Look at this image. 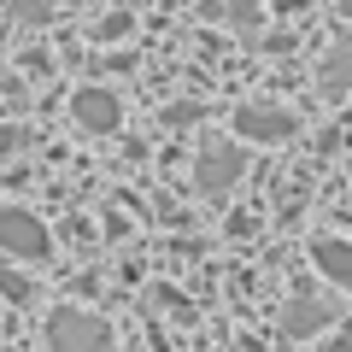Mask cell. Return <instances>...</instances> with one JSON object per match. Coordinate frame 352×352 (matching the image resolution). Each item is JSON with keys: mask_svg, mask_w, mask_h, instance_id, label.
I'll return each mask as SVG.
<instances>
[{"mask_svg": "<svg viewBox=\"0 0 352 352\" xmlns=\"http://www.w3.org/2000/svg\"><path fill=\"white\" fill-rule=\"evenodd\" d=\"M47 352H112V329L94 311L59 305V311L47 317Z\"/></svg>", "mask_w": 352, "mask_h": 352, "instance_id": "obj_1", "label": "cell"}, {"mask_svg": "<svg viewBox=\"0 0 352 352\" xmlns=\"http://www.w3.org/2000/svg\"><path fill=\"white\" fill-rule=\"evenodd\" d=\"M53 241L41 229V217H30L24 206H0V258H47Z\"/></svg>", "mask_w": 352, "mask_h": 352, "instance_id": "obj_2", "label": "cell"}, {"mask_svg": "<svg viewBox=\"0 0 352 352\" xmlns=\"http://www.w3.org/2000/svg\"><path fill=\"white\" fill-rule=\"evenodd\" d=\"M241 170H247V153L217 141V147H206V153H200V164H194V182H200L206 194H229V188L241 182Z\"/></svg>", "mask_w": 352, "mask_h": 352, "instance_id": "obj_3", "label": "cell"}, {"mask_svg": "<svg viewBox=\"0 0 352 352\" xmlns=\"http://www.w3.org/2000/svg\"><path fill=\"white\" fill-rule=\"evenodd\" d=\"M235 135L241 141H288L294 135V112H282V106H241L235 112Z\"/></svg>", "mask_w": 352, "mask_h": 352, "instance_id": "obj_4", "label": "cell"}, {"mask_svg": "<svg viewBox=\"0 0 352 352\" xmlns=\"http://www.w3.org/2000/svg\"><path fill=\"white\" fill-rule=\"evenodd\" d=\"M71 118L82 129H94V135H106V129H118V94L112 88H76L71 94Z\"/></svg>", "mask_w": 352, "mask_h": 352, "instance_id": "obj_5", "label": "cell"}, {"mask_svg": "<svg viewBox=\"0 0 352 352\" xmlns=\"http://www.w3.org/2000/svg\"><path fill=\"white\" fill-rule=\"evenodd\" d=\"M323 323H335V311H329L323 300H294L288 311H282V329H288L294 340H305V335H317Z\"/></svg>", "mask_w": 352, "mask_h": 352, "instance_id": "obj_6", "label": "cell"}, {"mask_svg": "<svg viewBox=\"0 0 352 352\" xmlns=\"http://www.w3.org/2000/svg\"><path fill=\"white\" fill-rule=\"evenodd\" d=\"M311 258H317V270H323L335 288H346V282H352V247H346V241H317Z\"/></svg>", "mask_w": 352, "mask_h": 352, "instance_id": "obj_7", "label": "cell"}, {"mask_svg": "<svg viewBox=\"0 0 352 352\" xmlns=\"http://www.w3.org/2000/svg\"><path fill=\"white\" fill-rule=\"evenodd\" d=\"M223 18L241 30V36H258V24H264V6H258V0H229V6H223Z\"/></svg>", "mask_w": 352, "mask_h": 352, "instance_id": "obj_8", "label": "cell"}, {"mask_svg": "<svg viewBox=\"0 0 352 352\" xmlns=\"http://www.w3.org/2000/svg\"><path fill=\"white\" fill-rule=\"evenodd\" d=\"M346 71H352V47H335V53H329V65H323V94H329V100L346 88Z\"/></svg>", "mask_w": 352, "mask_h": 352, "instance_id": "obj_9", "label": "cell"}, {"mask_svg": "<svg viewBox=\"0 0 352 352\" xmlns=\"http://www.w3.org/2000/svg\"><path fill=\"white\" fill-rule=\"evenodd\" d=\"M0 294H6V300H18V305H24L30 294H36V282H24V276H18V270H0Z\"/></svg>", "mask_w": 352, "mask_h": 352, "instance_id": "obj_10", "label": "cell"}, {"mask_svg": "<svg viewBox=\"0 0 352 352\" xmlns=\"http://www.w3.org/2000/svg\"><path fill=\"white\" fill-rule=\"evenodd\" d=\"M18 24H47V0H12Z\"/></svg>", "mask_w": 352, "mask_h": 352, "instance_id": "obj_11", "label": "cell"}, {"mask_svg": "<svg viewBox=\"0 0 352 352\" xmlns=\"http://www.w3.org/2000/svg\"><path fill=\"white\" fill-rule=\"evenodd\" d=\"M24 129H18V124H0V159H18V153H24Z\"/></svg>", "mask_w": 352, "mask_h": 352, "instance_id": "obj_12", "label": "cell"}, {"mask_svg": "<svg viewBox=\"0 0 352 352\" xmlns=\"http://www.w3.org/2000/svg\"><path fill=\"white\" fill-rule=\"evenodd\" d=\"M194 118H200V106H170V118H164V124L182 129V124H194Z\"/></svg>", "mask_w": 352, "mask_h": 352, "instance_id": "obj_13", "label": "cell"}, {"mask_svg": "<svg viewBox=\"0 0 352 352\" xmlns=\"http://www.w3.org/2000/svg\"><path fill=\"white\" fill-rule=\"evenodd\" d=\"M323 352H352V340H346V335H335V340H329Z\"/></svg>", "mask_w": 352, "mask_h": 352, "instance_id": "obj_14", "label": "cell"}, {"mask_svg": "<svg viewBox=\"0 0 352 352\" xmlns=\"http://www.w3.org/2000/svg\"><path fill=\"white\" fill-rule=\"evenodd\" d=\"M276 6H282V12H300V6H305V0H276Z\"/></svg>", "mask_w": 352, "mask_h": 352, "instance_id": "obj_15", "label": "cell"}]
</instances>
